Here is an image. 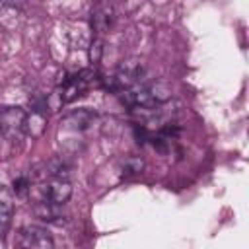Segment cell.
Instances as JSON below:
<instances>
[{"instance_id": "cell-1", "label": "cell", "mask_w": 249, "mask_h": 249, "mask_svg": "<svg viewBox=\"0 0 249 249\" xmlns=\"http://www.w3.org/2000/svg\"><path fill=\"white\" fill-rule=\"evenodd\" d=\"M25 111L21 107H4L0 111V132L2 136L12 142L19 144L25 136Z\"/></svg>"}, {"instance_id": "cell-2", "label": "cell", "mask_w": 249, "mask_h": 249, "mask_svg": "<svg viewBox=\"0 0 249 249\" xmlns=\"http://www.w3.org/2000/svg\"><path fill=\"white\" fill-rule=\"evenodd\" d=\"M39 200H47L53 204L62 206L64 202H68L70 195H72V185L68 181V177H47L43 179L41 187H39Z\"/></svg>"}, {"instance_id": "cell-3", "label": "cell", "mask_w": 249, "mask_h": 249, "mask_svg": "<svg viewBox=\"0 0 249 249\" xmlns=\"http://www.w3.org/2000/svg\"><path fill=\"white\" fill-rule=\"evenodd\" d=\"M144 74V64L136 58H128V60H123V64L117 68L115 76H113V84L117 88H130V86H136L140 84V78Z\"/></svg>"}, {"instance_id": "cell-4", "label": "cell", "mask_w": 249, "mask_h": 249, "mask_svg": "<svg viewBox=\"0 0 249 249\" xmlns=\"http://www.w3.org/2000/svg\"><path fill=\"white\" fill-rule=\"evenodd\" d=\"M19 245L31 249H51L54 245L51 233L41 226H23L19 230Z\"/></svg>"}, {"instance_id": "cell-5", "label": "cell", "mask_w": 249, "mask_h": 249, "mask_svg": "<svg viewBox=\"0 0 249 249\" xmlns=\"http://www.w3.org/2000/svg\"><path fill=\"white\" fill-rule=\"evenodd\" d=\"M91 82V72H80V74H74L72 78H68L62 88H60V99L62 103H68L72 99H76L78 95H82L88 86Z\"/></svg>"}, {"instance_id": "cell-6", "label": "cell", "mask_w": 249, "mask_h": 249, "mask_svg": "<svg viewBox=\"0 0 249 249\" xmlns=\"http://www.w3.org/2000/svg\"><path fill=\"white\" fill-rule=\"evenodd\" d=\"M111 23H113V8L107 0H99L91 14V25H93L95 33L103 35L105 31H109Z\"/></svg>"}, {"instance_id": "cell-7", "label": "cell", "mask_w": 249, "mask_h": 249, "mask_svg": "<svg viewBox=\"0 0 249 249\" xmlns=\"http://www.w3.org/2000/svg\"><path fill=\"white\" fill-rule=\"evenodd\" d=\"M12 214H14V193L6 185H0V235L6 233Z\"/></svg>"}, {"instance_id": "cell-8", "label": "cell", "mask_w": 249, "mask_h": 249, "mask_svg": "<svg viewBox=\"0 0 249 249\" xmlns=\"http://www.w3.org/2000/svg\"><path fill=\"white\" fill-rule=\"evenodd\" d=\"M95 119V115L91 113V111H88V109H80V111H76V113H70L68 117H64V121H62V124L66 126V128H72V130H82V128H88L89 124H91V121Z\"/></svg>"}, {"instance_id": "cell-9", "label": "cell", "mask_w": 249, "mask_h": 249, "mask_svg": "<svg viewBox=\"0 0 249 249\" xmlns=\"http://www.w3.org/2000/svg\"><path fill=\"white\" fill-rule=\"evenodd\" d=\"M45 123H47V115L41 113L39 109H33L29 115H25V132H29L31 136H41Z\"/></svg>"}, {"instance_id": "cell-10", "label": "cell", "mask_w": 249, "mask_h": 249, "mask_svg": "<svg viewBox=\"0 0 249 249\" xmlns=\"http://www.w3.org/2000/svg\"><path fill=\"white\" fill-rule=\"evenodd\" d=\"M14 191H16V195H27L29 191H31V183H29V179L27 177H18V179H14Z\"/></svg>"}]
</instances>
